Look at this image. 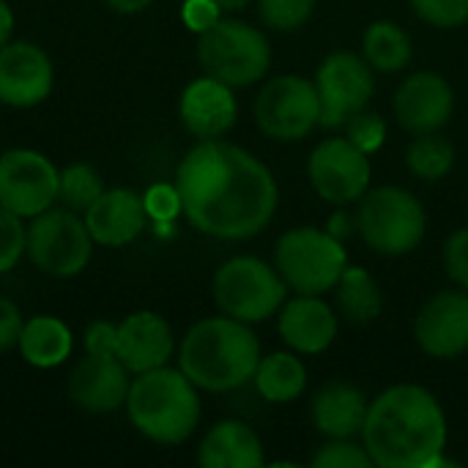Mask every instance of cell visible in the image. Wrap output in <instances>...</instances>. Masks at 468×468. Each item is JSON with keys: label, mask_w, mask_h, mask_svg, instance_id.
Segmentation results:
<instances>
[{"label": "cell", "mask_w": 468, "mask_h": 468, "mask_svg": "<svg viewBox=\"0 0 468 468\" xmlns=\"http://www.w3.org/2000/svg\"><path fill=\"white\" fill-rule=\"evenodd\" d=\"M181 211L206 236L244 241L274 217L280 189L271 170L228 140H200L178 165Z\"/></svg>", "instance_id": "cell-1"}, {"label": "cell", "mask_w": 468, "mask_h": 468, "mask_svg": "<svg viewBox=\"0 0 468 468\" xmlns=\"http://www.w3.org/2000/svg\"><path fill=\"white\" fill-rule=\"evenodd\" d=\"M362 444L376 466L428 468L447 447L444 409L422 387H392L370 403Z\"/></svg>", "instance_id": "cell-2"}, {"label": "cell", "mask_w": 468, "mask_h": 468, "mask_svg": "<svg viewBox=\"0 0 468 468\" xmlns=\"http://www.w3.org/2000/svg\"><path fill=\"white\" fill-rule=\"evenodd\" d=\"M261 343L250 324L230 315L197 321L178 346L181 373L206 392H230L252 381Z\"/></svg>", "instance_id": "cell-3"}, {"label": "cell", "mask_w": 468, "mask_h": 468, "mask_svg": "<svg viewBox=\"0 0 468 468\" xmlns=\"http://www.w3.org/2000/svg\"><path fill=\"white\" fill-rule=\"evenodd\" d=\"M129 422L148 441L176 447L184 444L200 422L197 387L173 367H156L134 376L126 398Z\"/></svg>", "instance_id": "cell-4"}, {"label": "cell", "mask_w": 468, "mask_h": 468, "mask_svg": "<svg viewBox=\"0 0 468 468\" xmlns=\"http://www.w3.org/2000/svg\"><path fill=\"white\" fill-rule=\"evenodd\" d=\"M203 71L230 88H247L266 77L271 66L269 38L241 19H217L197 38Z\"/></svg>", "instance_id": "cell-5"}, {"label": "cell", "mask_w": 468, "mask_h": 468, "mask_svg": "<svg viewBox=\"0 0 468 468\" xmlns=\"http://www.w3.org/2000/svg\"><path fill=\"white\" fill-rule=\"evenodd\" d=\"M274 269L302 296H321L337 288L348 269V255L335 233L318 228H293L280 236L274 250Z\"/></svg>", "instance_id": "cell-6"}, {"label": "cell", "mask_w": 468, "mask_h": 468, "mask_svg": "<svg viewBox=\"0 0 468 468\" xmlns=\"http://www.w3.org/2000/svg\"><path fill=\"white\" fill-rule=\"evenodd\" d=\"M356 228L365 244L381 255H409L425 239L422 203L400 186H378L362 195Z\"/></svg>", "instance_id": "cell-7"}, {"label": "cell", "mask_w": 468, "mask_h": 468, "mask_svg": "<svg viewBox=\"0 0 468 468\" xmlns=\"http://www.w3.org/2000/svg\"><path fill=\"white\" fill-rule=\"evenodd\" d=\"M285 296V280L261 258H230L214 274V302L219 313L244 324L266 321L282 307Z\"/></svg>", "instance_id": "cell-8"}, {"label": "cell", "mask_w": 468, "mask_h": 468, "mask_svg": "<svg viewBox=\"0 0 468 468\" xmlns=\"http://www.w3.org/2000/svg\"><path fill=\"white\" fill-rule=\"evenodd\" d=\"M93 244L96 241L77 211L66 206H52L33 217V222L27 225L25 255L38 271L66 280L85 271L93 255Z\"/></svg>", "instance_id": "cell-9"}, {"label": "cell", "mask_w": 468, "mask_h": 468, "mask_svg": "<svg viewBox=\"0 0 468 468\" xmlns=\"http://www.w3.org/2000/svg\"><path fill=\"white\" fill-rule=\"evenodd\" d=\"M255 121L266 137L280 143L307 137L321 123L315 82L299 74H280L269 80L255 96Z\"/></svg>", "instance_id": "cell-10"}, {"label": "cell", "mask_w": 468, "mask_h": 468, "mask_svg": "<svg viewBox=\"0 0 468 468\" xmlns=\"http://www.w3.org/2000/svg\"><path fill=\"white\" fill-rule=\"evenodd\" d=\"M60 170L38 151L14 148L0 154V206L33 219L58 203Z\"/></svg>", "instance_id": "cell-11"}, {"label": "cell", "mask_w": 468, "mask_h": 468, "mask_svg": "<svg viewBox=\"0 0 468 468\" xmlns=\"http://www.w3.org/2000/svg\"><path fill=\"white\" fill-rule=\"evenodd\" d=\"M315 88L321 99V123L340 126L354 112L365 110L376 93L373 66L356 52L337 49L324 58L315 74Z\"/></svg>", "instance_id": "cell-12"}, {"label": "cell", "mask_w": 468, "mask_h": 468, "mask_svg": "<svg viewBox=\"0 0 468 468\" xmlns=\"http://www.w3.org/2000/svg\"><path fill=\"white\" fill-rule=\"evenodd\" d=\"M307 176L313 189L335 203L346 206L359 200L370 186V162L348 137H329L318 143L307 162Z\"/></svg>", "instance_id": "cell-13"}, {"label": "cell", "mask_w": 468, "mask_h": 468, "mask_svg": "<svg viewBox=\"0 0 468 468\" xmlns=\"http://www.w3.org/2000/svg\"><path fill=\"white\" fill-rule=\"evenodd\" d=\"M52 60L38 44L8 41L0 47V104L36 107L52 93Z\"/></svg>", "instance_id": "cell-14"}, {"label": "cell", "mask_w": 468, "mask_h": 468, "mask_svg": "<svg viewBox=\"0 0 468 468\" xmlns=\"http://www.w3.org/2000/svg\"><path fill=\"white\" fill-rule=\"evenodd\" d=\"M414 337L428 356L452 359L468 351V291L436 293L417 315Z\"/></svg>", "instance_id": "cell-15"}, {"label": "cell", "mask_w": 468, "mask_h": 468, "mask_svg": "<svg viewBox=\"0 0 468 468\" xmlns=\"http://www.w3.org/2000/svg\"><path fill=\"white\" fill-rule=\"evenodd\" d=\"M392 107L403 129H409L411 134H428L439 132L452 118L455 93L441 74L417 71L403 80Z\"/></svg>", "instance_id": "cell-16"}, {"label": "cell", "mask_w": 468, "mask_h": 468, "mask_svg": "<svg viewBox=\"0 0 468 468\" xmlns=\"http://www.w3.org/2000/svg\"><path fill=\"white\" fill-rule=\"evenodd\" d=\"M129 376L132 373L118 356L85 354L69 376V398L88 414H112L126 406L132 387Z\"/></svg>", "instance_id": "cell-17"}, {"label": "cell", "mask_w": 468, "mask_h": 468, "mask_svg": "<svg viewBox=\"0 0 468 468\" xmlns=\"http://www.w3.org/2000/svg\"><path fill=\"white\" fill-rule=\"evenodd\" d=\"M173 351H176L173 329L162 315H156L151 310H140V313L126 315L118 324L115 356L123 362V367L132 376L165 367L170 362Z\"/></svg>", "instance_id": "cell-18"}, {"label": "cell", "mask_w": 468, "mask_h": 468, "mask_svg": "<svg viewBox=\"0 0 468 468\" xmlns=\"http://www.w3.org/2000/svg\"><path fill=\"white\" fill-rule=\"evenodd\" d=\"M178 112L189 134H195L197 140H217L233 129L239 118V104L230 85L206 74L184 88Z\"/></svg>", "instance_id": "cell-19"}, {"label": "cell", "mask_w": 468, "mask_h": 468, "mask_svg": "<svg viewBox=\"0 0 468 468\" xmlns=\"http://www.w3.org/2000/svg\"><path fill=\"white\" fill-rule=\"evenodd\" d=\"M148 211L137 192L115 186L104 189L99 200L85 211V225L96 244L101 247H126L145 228Z\"/></svg>", "instance_id": "cell-20"}, {"label": "cell", "mask_w": 468, "mask_h": 468, "mask_svg": "<svg viewBox=\"0 0 468 468\" xmlns=\"http://www.w3.org/2000/svg\"><path fill=\"white\" fill-rule=\"evenodd\" d=\"M280 337L296 354H321L337 337V315L318 296H296L280 313Z\"/></svg>", "instance_id": "cell-21"}, {"label": "cell", "mask_w": 468, "mask_h": 468, "mask_svg": "<svg viewBox=\"0 0 468 468\" xmlns=\"http://www.w3.org/2000/svg\"><path fill=\"white\" fill-rule=\"evenodd\" d=\"M367 409L370 403L359 387L348 381H329L315 392L310 414L318 433L326 439H354L362 436Z\"/></svg>", "instance_id": "cell-22"}, {"label": "cell", "mask_w": 468, "mask_h": 468, "mask_svg": "<svg viewBox=\"0 0 468 468\" xmlns=\"http://www.w3.org/2000/svg\"><path fill=\"white\" fill-rule=\"evenodd\" d=\"M197 463L203 468H261L263 444L250 425L225 420L217 422L200 441Z\"/></svg>", "instance_id": "cell-23"}, {"label": "cell", "mask_w": 468, "mask_h": 468, "mask_svg": "<svg viewBox=\"0 0 468 468\" xmlns=\"http://www.w3.org/2000/svg\"><path fill=\"white\" fill-rule=\"evenodd\" d=\"M16 346H19L22 359L30 367L52 370V367H58V365H63L69 359L74 337H71V329L60 318L36 315V318L25 321Z\"/></svg>", "instance_id": "cell-24"}, {"label": "cell", "mask_w": 468, "mask_h": 468, "mask_svg": "<svg viewBox=\"0 0 468 468\" xmlns=\"http://www.w3.org/2000/svg\"><path fill=\"white\" fill-rule=\"evenodd\" d=\"M255 389L269 403H291L296 400L307 387V370L293 354H269L261 356L258 370L252 376Z\"/></svg>", "instance_id": "cell-25"}, {"label": "cell", "mask_w": 468, "mask_h": 468, "mask_svg": "<svg viewBox=\"0 0 468 468\" xmlns=\"http://www.w3.org/2000/svg\"><path fill=\"white\" fill-rule=\"evenodd\" d=\"M362 52H365V60L373 66V71L395 74L406 69L411 60V38L400 25L389 19H378L365 30Z\"/></svg>", "instance_id": "cell-26"}, {"label": "cell", "mask_w": 468, "mask_h": 468, "mask_svg": "<svg viewBox=\"0 0 468 468\" xmlns=\"http://www.w3.org/2000/svg\"><path fill=\"white\" fill-rule=\"evenodd\" d=\"M337 307L351 324H370L381 315V288L362 266H348L337 282Z\"/></svg>", "instance_id": "cell-27"}, {"label": "cell", "mask_w": 468, "mask_h": 468, "mask_svg": "<svg viewBox=\"0 0 468 468\" xmlns=\"http://www.w3.org/2000/svg\"><path fill=\"white\" fill-rule=\"evenodd\" d=\"M406 165H409V170L417 178H422V181H439V178H444L452 170V165H455V148L439 132L417 134V140L409 145Z\"/></svg>", "instance_id": "cell-28"}, {"label": "cell", "mask_w": 468, "mask_h": 468, "mask_svg": "<svg viewBox=\"0 0 468 468\" xmlns=\"http://www.w3.org/2000/svg\"><path fill=\"white\" fill-rule=\"evenodd\" d=\"M104 189L99 170L88 162H71L58 176V203L77 214H85Z\"/></svg>", "instance_id": "cell-29"}, {"label": "cell", "mask_w": 468, "mask_h": 468, "mask_svg": "<svg viewBox=\"0 0 468 468\" xmlns=\"http://www.w3.org/2000/svg\"><path fill=\"white\" fill-rule=\"evenodd\" d=\"M315 8V0H258V11L266 27L291 33L302 27Z\"/></svg>", "instance_id": "cell-30"}, {"label": "cell", "mask_w": 468, "mask_h": 468, "mask_svg": "<svg viewBox=\"0 0 468 468\" xmlns=\"http://www.w3.org/2000/svg\"><path fill=\"white\" fill-rule=\"evenodd\" d=\"M313 468H373V458L365 450V444H354L351 439H332L329 444H324L313 458Z\"/></svg>", "instance_id": "cell-31"}, {"label": "cell", "mask_w": 468, "mask_h": 468, "mask_svg": "<svg viewBox=\"0 0 468 468\" xmlns=\"http://www.w3.org/2000/svg\"><path fill=\"white\" fill-rule=\"evenodd\" d=\"M27 228L22 225V217L0 206V274L11 271L19 258L25 255Z\"/></svg>", "instance_id": "cell-32"}, {"label": "cell", "mask_w": 468, "mask_h": 468, "mask_svg": "<svg viewBox=\"0 0 468 468\" xmlns=\"http://www.w3.org/2000/svg\"><path fill=\"white\" fill-rule=\"evenodd\" d=\"M414 14L433 27H461L468 22V0H409Z\"/></svg>", "instance_id": "cell-33"}, {"label": "cell", "mask_w": 468, "mask_h": 468, "mask_svg": "<svg viewBox=\"0 0 468 468\" xmlns=\"http://www.w3.org/2000/svg\"><path fill=\"white\" fill-rule=\"evenodd\" d=\"M346 137L365 154H373L384 145V137H387V123L381 115L376 112H354L348 121H346Z\"/></svg>", "instance_id": "cell-34"}, {"label": "cell", "mask_w": 468, "mask_h": 468, "mask_svg": "<svg viewBox=\"0 0 468 468\" xmlns=\"http://www.w3.org/2000/svg\"><path fill=\"white\" fill-rule=\"evenodd\" d=\"M444 269L452 282L468 291V228L455 230L444 244Z\"/></svg>", "instance_id": "cell-35"}, {"label": "cell", "mask_w": 468, "mask_h": 468, "mask_svg": "<svg viewBox=\"0 0 468 468\" xmlns=\"http://www.w3.org/2000/svg\"><path fill=\"white\" fill-rule=\"evenodd\" d=\"M143 203H145L148 217H154V219H159V222H167V219H173V217L181 214V197H178L176 184H173V186H170V184H156V186H151L148 195L143 197Z\"/></svg>", "instance_id": "cell-36"}, {"label": "cell", "mask_w": 468, "mask_h": 468, "mask_svg": "<svg viewBox=\"0 0 468 468\" xmlns=\"http://www.w3.org/2000/svg\"><path fill=\"white\" fill-rule=\"evenodd\" d=\"M118 351V324L93 321L85 329V354L90 356H115Z\"/></svg>", "instance_id": "cell-37"}, {"label": "cell", "mask_w": 468, "mask_h": 468, "mask_svg": "<svg viewBox=\"0 0 468 468\" xmlns=\"http://www.w3.org/2000/svg\"><path fill=\"white\" fill-rule=\"evenodd\" d=\"M22 326H25V318H22L19 307L11 299L0 296V354L11 351L19 343Z\"/></svg>", "instance_id": "cell-38"}, {"label": "cell", "mask_w": 468, "mask_h": 468, "mask_svg": "<svg viewBox=\"0 0 468 468\" xmlns=\"http://www.w3.org/2000/svg\"><path fill=\"white\" fill-rule=\"evenodd\" d=\"M219 19V5L214 0H186L184 3V22L186 27L203 33Z\"/></svg>", "instance_id": "cell-39"}, {"label": "cell", "mask_w": 468, "mask_h": 468, "mask_svg": "<svg viewBox=\"0 0 468 468\" xmlns=\"http://www.w3.org/2000/svg\"><path fill=\"white\" fill-rule=\"evenodd\" d=\"M11 33H14V11L5 0H0V47L11 41Z\"/></svg>", "instance_id": "cell-40"}, {"label": "cell", "mask_w": 468, "mask_h": 468, "mask_svg": "<svg viewBox=\"0 0 468 468\" xmlns=\"http://www.w3.org/2000/svg\"><path fill=\"white\" fill-rule=\"evenodd\" d=\"M112 11H118V14H140V11H145L154 0H104Z\"/></svg>", "instance_id": "cell-41"}, {"label": "cell", "mask_w": 468, "mask_h": 468, "mask_svg": "<svg viewBox=\"0 0 468 468\" xmlns=\"http://www.w3.org/2000/svg\"><path fill=\"white\" fill-rule=\"evenodd\" d=\"M219 5V11H241L250 0H214Z\"/></svg>", "instance_id": "cell-42"}]
</instances>
